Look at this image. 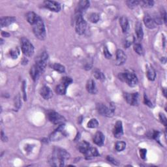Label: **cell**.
<instances>
[{"mask_svg": "<svg viewBox=\"0 0 167 167\" xmlns=\"http://www.w3.org/2000/svg\"><path fill=\"white\" fill-rule=\"evenodd\" d=\"M33 31L36 37L40 40H44L46 37V30L43 20L39 17L33 25Z\"/></svg>", "mask_w": 167, "mask_h": 167, "instance_id": "1", "label": "cell"}, {"mask_svg": "<svg viewBox=\"0 0 167 167\" xmlns=\"http://www.w3.org/2000/svg\"><path fill=\"white\" fill-rule=\"evenodd\" d=\"M119 78L121 80L126 82L129 86L131 87L135 86L138 84L137 77L134 73H130V72L120 73Z\"/></svg>", "mask_w": 167, "mask_h": 167, "instance_id": "2", "label": "cell"}, {"mask_svg": "<svg viewBox=\"0 0 167 167\" xmlns=\"http://www.w3.org/2000/svg\"><path fill=\"white\" fill-rule=\"evenodd\" d=\"M87 28V23L83 18L82 13H77L76 14V32L79 35H82L85 33Z\"/></svg>", "mask_w": 167, "mask_h": 167, "instance_id": "3", "label": "cell"}, {"mask_svg": "<svg viewBox=\"0 0 167 167\" xmlns=\"http://www.w3.org/2000/svg\"><path fill=\"white\" fill-rule=\"evenodd\" d=\"M97 110L98 112L102 116L112 117L114 112L115 107L112 104L110 106V107H107L104 104L99 103L97 105Z\"/></svg>", "mask_w": 167, "mask_h": 167, "instance_id": "4", "label": "cell"}, {"mask_svg": "<svg viewBox=\"0 0 167 167\" xmlns=\"http://www.w3.org/2000/svg\"><path fill=\"white\" fill-rule=\"evenodd\" d=\"M21 47L22 52L25 56H32L33 54L34 47L28 39L22 38L21 39Z\"/></svg>", "mask_w": 167, "mask_h": 167, "instance_id": "5", "label": "cell"}, {"mask_svg": "<svg viewBox=\"0 0 167 167\" xmlns=\"http://www.w3.org/2000/svg\"><path fill=\"white\" fill-rule=\"evenodd\" d=\"M47 60H48V54L46 52H43L37 58L35 65L37 67L38 69H39L41 74H43L44 73L45 69H46Z\"/></svg>", "mask_w": 167, "mask_h": 167, "instance_id": "6", "label": "cell"}, {"mask_svg": "<svg viewBox=\"0 0 167 167\" xmlns=\"http://www.w3.org/2000/svg\"><path fill=\"white\" fill-rule=\"evenodd\" d=\"M48 118L54 124L62 125L65 122V118L56 112H50L48 114Z\"/></svg>", "mask_w": 167, "mask_h": 167, "instance_id": "7", "label": "cell"}, {"mask_svg": "<svg viewBox=\"0 0 167 167\" xmlns=\"http://www.w3.org/2000/svg\"><path fill=\"white\" fill-rule=\"evenodd\" d=\"M125 100L131 105H138L139 101V94L138 93L124 94Z\"/></svg>", "mask_w": 167, "mask_h": 167, "instance_id": "8", "label": "cell"}, {"mask_svg": "<svg viewBox=\"0 0 167 167\" xmlns=\"http://www.w3.org/2000/svg\"><path fill=\"white\" fill-rule=\"evenodd\" d=\"M44 5L47 9L54 12H59L61 10V5L58 2L55 1H45Z\"/></svg>", "mask_w": 167, "mask_h": 167, "instance_id": "9", "label": "cell"}, {"mask_svg": "<svg viewBox=\"0 0 167 167\" xmlns=\"http://www.w3.org/2000/svg\"><path fill=\"white\" fill-rule=\"evenodd\" d=\"M114 135L116 138H120L123 135V125L122 122L121 121H117L115 124L114 128Z\"/></svg>", "mask_w": 167, "mask_h": 167, "instance_id": "10", "label": "cell"}, {"mask_svg": "<svg viewBox=\"0 0 167 167\" xmlns=\"http://www.w3.org/2000/svg\"><path fill=\"white\" fill-rule=\"evenodd\" d=\"M127 56L122 50H117L116 51V64L117 65H121L126 62Z\"/></svg>", "mask_w": 167, "mask_h": 167, "instance_id": "11", "label": "cell"}, {"mask_svg": "<svg viewBox=\"0 0 167 167\" xmlns=\"http://www.w3.org/2000/svg\"><path fill=\"white\" fill-rule=\"evenodd\" d=\"M65 160L64 159L59 158L58 157L56 156V155L52 154V156L50 159V163L51 165L54 166H62L64 165V162Z\"/></svg>", "mask_w": 167, "mask_h": 167, "instance_id": "12", "label": "cell"}, {"mask_svg": "<svg viewBox=\"0 0 167 167\" xmlns=\"http://www.w3.org/2000/svg\"><path fill=\"white\" fill-rule=\"evenodd\" d=\"M104 141H105V136L101 132L99 131L97 132L96 135L94 136L93 138V142L94 143L97 144V145L101 146L103 145L104 144Z\"/></svg>", "mask_w": 167, "mask_h": 167, "instance_id": "13", "label": "cell"}, {"mask_svg": "<svg viewBox=\"0 0 167 167\" xmlns=\"http://www.w3.org/2000/svg\"><path fill=\"white\" fill-rule=\"evenodd\" d=\"M41 96L43 97L44 99H49L52 97V92L50 88L48 86H43L40 91Z\"/></svg>", "mask_w": 167, "mask_h": 167, "instance_id": "14", "label": "cell"}, {"mask_svg": "<svg viewBox=\"0 0 167 167\" xmlns=\"http://www.w3.org/2000/svg\"><path fill=\"white\" fill-rule=\"evenodd\" d=\"M16 20V18L13 17H2L0 20V24H1V27H7L9 26L11 24H13V22Z\"/></svg>", "mask_w": 167, "mask_h": 167, "instance_id": "15", "label": "cell"}, {"mask_svg": "<svg viewBox=\"0 0 167 167\" xmlns=\"http://www.w3.org/2000/svg\"><path fill=\"white\" fill-rule=\"evenodd\" d=\"M84 154L86 159H92L99 155V153H98V151L96 147H90V149Z\"/></svg>", "mask_w": 167, "mask_h": 167, "instance_id": "16", "label": "cell"}, {"mask_svg": "<svg viewBox=\"0 0 167 167\" xmlns=\"http://www.w3.org/2000/svg\"><path fill=\"white\" fill-rule=\"evenodd\" d=\"M53 155L58 156L59 158H62L64 160L68 159L69 157V155L68 153L65 150L60 149V148H56L54 150V152H53Z\"/></svg>", "mask_w": 167, "mask_h": 167, "instance_id": "17", "label": "cell"}, {"mask_svg": "<svg viewBox=\"0 0 167 167\" xmlns=\"http://www.w3.org/2000/svg\"><path fill=\"white\" fill-rule=\"evenodd\" d=\"M144 22L147 28L153 29L155 27V23L153 20V18H151L148 14H146L144 16Z\"/></svg>", "mask_w": 167, "mask_h": 167, "instance_id": "18", "label": "cell"}, {"mask_svg": "<svg viewBox=\"0 0 167 167\" xmlns=\"http://www.w3.org/2000/svg\"><path fill=\"white\" fill-rule=\"evenodd\" d=\"M86 89L87 91L92 94H96L97 93V87L96 85V83L93 80L90 79L87 82L86 84Z\"/></svg>", "mask_w": 167, "mask_h": 167, "instance_id": "19", "label": "cell"}, {"mask_svg": "<svg viewBox=\"0 0 167 167\" xmlns=\"http://www.w3.org/2000/svg\"><path fill=\"white\" fill-rule=\"evenodd\" d=\"M120 24L123 33L127 32L129 29V24L127 18L125 17H121L120 19Z\"/></svg>", "mask_w": 167, "mask_h": 167, "instance_id": "20", "label": "cell"}, {"mask_svg": "<svg viewBox=\"0 0 167 167\" xmlns=\"http://www.w3.org/2000/svg\"><path fill=\"white\" fill-rule=\"evenodd\" d=\"M39 18V17L33 12H29L26 15V18H27L28 22L32 26L35 23Z\"/></svg>", "mask_w": 167, "mask_h": 167, "instance_id": "21", "label": "cell"}, {"mask_svg": "<svg viewBox=\"0 0 167 167\" xmlns=\"http://www.w3.org/2000/svg\"><path fill=\"white\" fill-rule=\"evenodd\" d=\"M41 74V73L35 65H34L32 67L31 70H30V75H31V77L34 81L37 80L39 78Z\"/></svg>", "mask_w": 167, "mask_h": 167, "instance_id": "22", "label": "cell"}, {"mask_svg": "<svg viewBox=\"0 0 167 167\" xmlns=\"http://www.w3.org/2000/svg\"><path fill=\"white\" fill-rule=\"evenodd\" d=\"M135 32H136V37H137L139 41L142 40V38H143L144 33H143V29H142V24L139 22H138L137 23H136V25H135Z\"/></svg>", "mask_w": 167, "mask_h": 167, "instance_id": "23", "label": "cell"}, {"mask_svg": "<svg viewBox=\"0 0 167 167\" xmlns=\"http://www.w3.org/2000/svg\"><path fill=\"white\" fill-rule=\"evenodd\" d=\"M146 74H147V78L151 81H153L155 79V77H156V73H155V71L151 66H148L147 67Z\"/></svg>", "mask_w": 167, "mask_h": 167, "instance_id": "24", "label": "cell"}, {"mask_svg": "<svg viewBox=\"0 0 167 167\" xmlns=\"http://www.w3.org/2000/svg\"><path fill=\"white\" fill-rule=\"evenodd\" d=\"M90 7V2L89 1H81L80 2L78 6V10H77V13H81L82 11L87 9Z\"/></svg>", "mask_w": 167, "mask_h": 167, "instance_id": "25", "label": "cell"}, {"mask_svg": "<svg viewBox=\"0 0 167 167\" xmlns=\"http://www.w3.org/2000/svg\"><path fill=\"white\" fill-rule=\"evenodd\" d=\"M90 144L86 141H82L78 145V150L82 153H85L90 149Z\"/></svg>", "mask_w": 167, "mask_h": 167, "instance_id": "26", "label": "cell"}, {"mask_svg": "<svg viewBox=\"0 0 167 167\" xmlns=\"http://www.w3.org/2000/svg\"><path fill=\"white\" fill-rule=\"evenodd\" d=\"M67 87L65 85H63V84L60 83L59 84L56 86V93L59 95H65L66 93V90H67Z\"/></svg>", "mask_w": 167, "mask_h": 167, "instance_id": "27", "label": "cell"}, {"mask_svg": "<svg viewBox=\"0 0 167 167\" xmlns=\"http://www.w3.org/2000/svg\"><path fill=\"white\" fill-rule=\"evenodd\" d=\"M135 37L131 35H129L126 39L125 41V43H124V46L125 48H129L131 45L132 44V43L135 42Z\"/></svg>", "mask_w": 167, "mask_h": 167, "instance_id": "28", "label": "cell"}, {"mask_svg": "<svg viewBox=\"0 0 167 167\" xmlns=\"http://www.w3.org/2000/svg\"><path fill=\"white\" fill-rule=\"evenodd\" d=\"M93 76L96 79L99 80L101 81H103L105 79L104 74L102 73L100 70H98V69H96L93 71Z\"/></svg>", "mask_w": 167, "mask_h": 167, "instance_id": "29", "label": "cell"}, {"mask_svg": "<svg viewBox=\"0 0 167 167\" xmlns=\"http://www.w3.org/2000/svg\"><path fill=\"white\" fill-rule=\"evenodd\" d=\"M52 68L57 72H58L59 73H65V68L64 66L59 63H54V65H52Z\"/></svg>", "mask_w": 167, "mask_h": 167, "instance_id": "30", "label": "cell"}, {"mask_svg": "<svg viewBox=\"0 0 167 167\" xmlns=\"http://www.w3.org/2000/svg\"><path fill=\"white\" fill-rule=\"evenodd\" d=\"M139 4L145 8H150L153 6L154 2L153 1H150V0H142L141 2H139Z\"/></svg>", "mask_w": 167, "mask_h": 167, "instance_id": "31", "label": "cell"}, {"mask_svg": "<svg viewBox=\"0 0 167 167\" xmlns=\"http://www.w3.org/2000/svg\"><path fill=\"white\" fill-rule=\"evenodd\" d=\"M99 18H100L99 14L96 13L90 14L88 17L89 20L91 22H92V23H96V22H97L99 20Z\"/></svg>", "mask_w": 167, "mask_h": 167, "instance_id": "32", "label": "cell"}, {"mask_svg": "<svg viewBox=\"0 0 167 167\" xmlns=\"http://www.w3.org/2000/svg\"><path fill=\"white\" fill-rule=\"evenodd\" d=\"M134 50L139 55L144 54V49L140 43H136L134 44Z\"/></svg>", "mask_w": 167, "mask_h": 167, "instance_id": "33", "label": "cell"}, {"mask_svg": "<svg viewBox=\"0 0 167 167\" xmlns=\"http://www.w3.org/2000/svg\"><path fill=\"white\" fill-rule=\"evenodd\" d=\"M125 147H126V144L125 142H123V141H120V142H117L116 144V150L118 151H121L125 150Z\"/></svg>", "mask_w": 167, "mask_h": 167, "instance_id": "34", "label": "cell"}, {"mask_svg": "<svg viewBox=\"0 0 167 167\" xmlns=\"http://www.w3.org/2000/svg\"><path fill=\"white\" fill-rule=\"evenodd\" d=\"M72 82H73V80H72V78H71L70 77H63L60 82V83L63 84V85H65L67 87L69 86L71 84H72Z\"/></svg>", "mask_w": 167, "mask_h": 167, "instance_id": "35", "label": "cell"}, {"mask_svg": "<svg viewBox=\"0 0 167 167\" xmlns=\"http://www.w3.org/2000/svg\"><path fill=\"white\" fill-rule=\"evenodd\" d=\"M126 3H127V6L129 7L130 9H133L135 7H136L139 4V1H135V0H129V1H127Z\"/></svg>", "mask_w": 167, "mask_h": 167, "instance_id": "36", "label": "cell"}, {"mask_svg": "<svg viewBox=\"0 0 167 167\" xmlns=\"http://www.w3.org/2000/svg\"><path fill=\"white\" fill-rule=\"evenodd\" d=\"M99 122L96 119H92L88 123V127L89 128H96L98 127Z\"/></svg>", "mask_w": 167, "mask_h": 167, "instance_id": "37", "label": "cell"}, {"mask_svg": "<svg viewBox=\"0 0 167 167\" xmlns=\"http://www.w3.org/2000/svg\"><path fill=\"white\" fill-rule=\"evenodd\" d=\"M19 54H20V51H19L18 48H14L10 51V55L13 59H17L18 58Z\"/></svg>", "mask_w": 167, "mask_h": 167, "instance_id": "38", "label": "cell"}, {"mask_svg": "<svg viewBox=\"0 0 167 167\" xmlns=\"http://www.w3.org/2000/svg\"><path fill=\"white\" fill-rule=\"evenodd\" d=\"M159 118H160V120L161 121V123L163 125H164L165 126H166V122H167V120H166V117L165 116L164 114H162V113L159 114Z\"/></svg>", "mask_w": 167, "mask_h": 167, "instance_id": "39", "label": "cell"}, {"mask_svg": "<svg viewBox=\"0 0 167 167\" xmlns=\"http://www.w3.org/2000/svg\"><path fill=\"white\" fill-rule=\"evenodd\" d=\"M104 55L106 57V58L107 59H110L112 58V54H111V52H109L108 49L107 48V47H105L104 48Z\"/></svg>", "mask_w": 167, "mask_h": 167, "instance_id": "40", "label": "cell"}, {"mask_svg": "<svg viewBox=\"0 0 167 167\" xmlns=\"http://www.w3.org/2000/svg\"><path fill=\"white\" fill-rule=\"evenodd\" d=\"M144 103H145L146 105L150 107H152V103H151V102L147 99V96L146 95H144Z\"/></svg>", "mask_w": 167, "mask_h": 167, "instance_id": "41", "label": "cell"}, {"mask_svg": "<svg viewBox=\"0 0 167 167\" xmlns=\"http://www.w3.org/2000/svg\"><path fill=\"white\" fill-rule=\"evenodd\" d=\"M146 153H147V150L146 149H141L140 150V155L142 159H144L146 158Z\"/></svg>", "mask_w": 167, "mask_h": 167, "instance_id": "42", "label": "cell"}, {"mask_svg": "<svg viewBox=\"0 0 167 167\" xmlns=\"http://www.w3.org/2000/svg\"><path fill=\"white\" fill-rule=\"evenodd\" d=\"M15 105H16V107H17L18 108L20 107V96H18L16 98H15Z\"/></svg>", "mask_w": 167, "mask_h": 167, "instance_id": "43", "label": "cell"}, {"mask_svg": "<svg viewBox=\"0 0 167 167\" xmlns=\"http://www.w3.org/2000/svg\"><path fill=\"white\" fill-rule=\"evenodd\" d=\"M107 160H108L109 162H112V164H114V165H118V164H117V162L116 161V160H114V159L112 158V157H111V156H108V157H107Z\"/></svg>", "mask_w": 167, "mask_h": 167, "instance_id": "44", "label": "cell"}, {"mask_svg": "<svg viewBox=\"0 0 167 167\" xmlns=\"http://www.w3.org/2000/svg\"><path fill=\"white\" fill-rule=\"evenodd\" d=\"M1 138H2V141H3V142H6L7 140V137L5 136V135H4V133H3V131H2Z\"/></svg>", "mask_w": 167, "mask_h": 167, "instance_id": "45", "label": "cell"}, {"mask_svg": "<svg viewBox=\"0 0 167 167\" xmlns=\"http://www.w3.org/2000/svg\"><path fill=\"white\" fill-rule=\"evenodd\" d=\"M2 35L3 37H9L10 36V34L8 33H7V32H2Z\"/></svg>", "mask_w": 167, "mask_h": 167, "instance_id": "46", "label": "cell"}]
</instances>
